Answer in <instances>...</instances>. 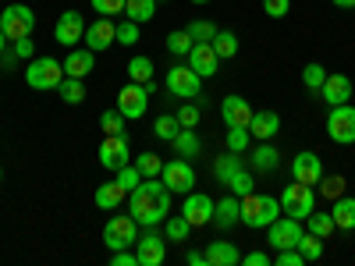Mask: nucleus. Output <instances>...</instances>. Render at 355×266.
Wrapping results in <instances>:
<instances>
[{"label":"nucleus","instance_id":"f257e3e1","mask_svg":"<svg viewBox=\"0 0 355 266\" xmlns=\"http://www.w3.org/2000/svg\"><path fill=\"white\" fill-rule=\"evenodd\" d=\"M128 213L139 220V227H160L171 217V188L160 177H142L128 192Z\"/></svg>","mask_w":355,"mask_h":266},{"label":"nucleus","instance_id":"f03ea898","mask_svg":"<svg viewBox=\"0 0 355 266\" xmlns=\"http://www.w3.org/2000/svg\"><path fill=\"white\" fill-rule=\"evenodd\" d=\"M239 206H242V224L245 227H270L277 217H281V199H274V195H256V192H249V195H242L239 199Z\"/></svg>","mask_w":355,"mask_h":266},{"label":"nucleus","instance_id":"7ed1b4c3","mask_svg":"<svg viewBox=\"0 0 355 266\" xmlns=\"http://www.w3.org/2000/svg\"><path fill=\"white\" fill-rule=\"evenodd\" d=\"M25 82L28 89H36V93H57V85L64 82V64L57 61V57H33V61L25 64Z\"/></svg>","mask_w":355,"mask_h":266},{"label":"nucleus","instance_id":"20e7f679","mask_svg":"<svg viewBox=\"0 0 355 266\" xmlns=\"http://www.w3.org/2000/svg\"><path fill=\"white\" fill-rule=\"evenodd\" d=\"M277 199H281V213H288L295 220H306L316 210V188L313 185H302V181H291Z\"/></svg>","mask_w":355,"mask_h":266},{"label":"nucleus","instance_id":"39448f33","mask_svg":"<svg viewBox=\"0 0 355 266\" xmlns=\"http://www.w3.org/2000/svg\"><path fill=\"white\" fill-rule=\"evenodd\" d=\"M0 28H4V36L15 43V39H25L36 33V11L28 4H11L8 11H0Z\"/></svg>","mask_w":355,"mask_h":266},{"label":"nucleus","instance_id":"423d86ee","mask_svg":"<svg viewBox=\"0 0 355 266\" xmlns=\"http://www.w3.org/2000/svg\"><path fill=\"white\" fill-rule=\"evenodd\" d=\"M135 238H139V220H135L132 213L110 217L107 227H103V245H107L110 252H117V249H132Z\"/></svg>","mask_w":355,"mask_h":266},{"label":"nucleus","instance_id":"0eeeda50","mask_svg":"<svg viewBox=\"0 0 355 266\" xmlns=\"http://www.w3.org/2000/svg\"><path fill=\"white\" fill-rule=\"evenodd\" d=\"M135 259H139V266H160L167 259V238H164L157 227L139 231V238H135Z\"/></svg>","mask_w":355,"mask_h":266},{"label":"nucleus","instance_id":"6e6552de","mask_svg":"<svg viewBox=\"0 0 355 266\" xmlns=\"http://www.w3.org/2000/svg\"><path fill=\"white\" fill-rule=\"evenodd\" d=\"M160 181L171 188V195H189V192L196 188V170H192V160L178 157V160L164 163V170H160Z\"/></svg>","mask_w":355,"mask_h":266},{"label":"nucleus","instance_id":"1a4fd4ad","mask_svg":"<svg viewBox=\"0 0 355 266\" xmlns=\"http://www.w3.org/2000/svg\"><path fill=\"white\" fill-rule=\"evenodd\" d=\"M164 85H167V93L171 96H178V100H199L202 96V78L185 64V68H171L167 71V78H164Z\"/></svg>","mask_w":355,"mask_h":266},{"label":"nucleus","instance_id":"9d476101","mask_svg":"<svg viewBox=\"0 0 355 266\" xmlns=\"http://www.w3.org/2000/svg\"><path fill=\"white\" fill-rule=\"evenodd\" d=\"M306 234V227H302V220H295V217H288V213H281L270 227H266V242H270V249H295L299 245V238Z\"/></svg>","mask_w":355,"mask_h":266},{"label":"nucleus","instance_id":"9b49d317","mask_svg":"<svg viewBox=\"0 0 355 266\" xmlns=\"http://www.w3.org/2000/svg\"><path fill=\"white\" fill-rule=\"evenodd\" d=\"M327 135L338 145H352L355 142V107L352 103L331 107V114H327Z\"/></svg>","mask_w":355,"mask_h":266},{"label":"nucleus","instance_id":"f8f14e48","mask_svg":"<svg viewBox=\"0 0 355 266\" xmlns=\"http://www.w3.org/2000/svg\"><path fill=\"white\" fill-rule=\"evenodd\" d=\"M150 89L139 85V82H128L121 93H117V110H121L128 121H139V117L146 114V107H150Z\"/></svg>","mask_w":355,"mask_h":266},{"label":"nucleus","instance_id":"ddd939ff","mask_svg":"<svg viewBox=\"0 0 355 266\" xmlns=\"http://www.w3.org/2000/svg\"><path fill=\"white\" fill-rule=\"evenodd\" d=\"M100 167H107V170H121V167H128L132 163V153H128V139L125 135H107L103 142H100Z\"/></svg>","mask_w":355,"mask_h":266},{"label":"nucleus","instance_id":"4468645a","mask_svg":"<svg viewBox=\"0 0 355 266\" xmlns=\"http://www.w3.org/2000/svg\"><path fill=\"white\" fill-rule=\"evenodd\" d=\"M82 43L93 50V53H103V50H110L114 43H117V25H114V18H96L93 25H85V36H82Z\"/></svg>","mask_w":355,"mask_h":266},{"label":"nucleus","instance_id":"2eb2a0df","mask_svg":"<svg viewBox=\"0 0 355 266\" xmlns=\"http://www.w3.org/2000/svg\"><path fill=\"white\" fill-rule=\"evenodd\" d=\"M214 199L210 195H202V192H189L185 202H182V213L192 227H206V224H214Z\"/></svg>","mask_w":355,"mask_h":266},{"label":"nucleus","instance_id":"dca6fc26","mask_svg":"<svg viewBox=\"0 0 355 266\" xmlns=\"http://www.w3.org/2000/svg\"><path fill=\"white\" fill-rule=\"evenodd\" d=\"M82 36H85V18H82V11H64L61 18H57L53 39L61 43V46H75V43H82Z\"/></svg>","mask_w":355,"mask_h":266},{"label":"nucleus","instance_id":"f3484780","mask_svg":"<svg viewBox=\"0 0 355 266\" xmlns=\"http://www.w3.org/2000/svg\"><path fill=\"white\" fill-rule=\"evenodd\" d=\"M189 68H192L199 78H214V75L220 71V57H217V50H214L210 43H192V50H189Z\"/></svg>","mask_w":355,"mask_h":266},{"label":"nucleus","instance_id":"a211bd4d","mask_svg":"<svg viewBox=\"0 0 355 266\" xmlns=\"http://www.w3.org/2000/svg\"><path fill=\"white\" fill-rule=\"evenodd\" d=\"M220 117H224V125L227 128H249V121H252V107H249V100L245 96H224L220 100Z\"/></svg>","mask_w":355,"mask_h":266},{"label":"nucleus","instance_id":"6ab92c4d","mask_svg":"<svg viewBox=\"0 0 355 266\" xmlns=\"http://www.w3.org/2000/svg\"><path fill=\"white\" fill-rule=\"evenodd\" d=\"M320 100L327 107H341V103H352V78L348 75H331L327 71V82L320 89Z\"/></svg>","mask_w":355,"mask_h":266},{"label":"nucleus","instance_id":"aec40b11","mask_svg":"<svg viewBox=\"0 0 355 266\" xmlns=\"http://www.w3.org/2000/svg\"><path fill=\"white\" fill-rule=\"evenodd\" d=\"M291 174H295V181H302V185H320V177H323V163L316 153H299L291 160Z\"/></svg>","mask_w":355,"mask_h":266},{"label":"nucleus","instance_id":"412c9836","mask_svg":"<svg viewBox=\"0 0 355 266\" xmlns=\"http://www.w3.org/2000/svg\"><path fill=\"white\" fill-rule=\"evenodd\" d=\"M281 132V114L277 110H252V121H249V135L256 142H270L274 135Z\"/></svg>","mask_w":355,"mask_h":266},{"label":"nucleus","instance_id":"4be33fe9","mask_svg":"<svg viewBox=\"0 0 355 266\" xmlns=\"http://www.w3.org/2000/svg\"><path fill=\"white\" fill-rule=\"evenodd\" d=\"M234 263H242V252L227 238H217V242L206 245V266H234Z\"/></svg>","mask_w":355,"mask_h":266},{"label":"nucleus","instance_id":"5701e85b","mask_svg":"<svg viewBox=\"0 0 355 266\" xmlns=\"http://www.w3.org/2000/svg\"><path fill=\"white\" fill-rule=\"evenodd\" d=\"M214 224H217L220 231H227V227H234V224H242L239 195H227V199H220V202L214 206Z\"/></svg>","mask_w":355,"mask_h":266},{"label":"nucleus","instance_id":"b1692460","mask_svg":"<svg viewBox=\"0 0 355 266\" xmlns=\"http://www.w3.org/2000/svg\"><path fill=\"white\" fill-rule=\"evenodd\" d=\"M93 50H71L68 57H64V75H71V78H85V75H93V68H96V61H93Z\"/></svg>","mask_w":355,"mask_h":266},{"label":"nucleus","instance_id":"393cba45","mask_svg":"<svg viewBox=\"0 0 355 266\" xmlns=\"http://www.w3.org/2000/svg\"><path fill=\"white\" fill-rule=\"evenodd\" d=\"M93 202L100 206V210H121V202H128V192L117 185V181H103L93 192Z\"/></svg>","mask_w":355,"mask_h":266},{"label":"nucleus","instance_id":"a878e982","mask_svg":"<svg viewBox=\"0 0 355 266\" xmlns=\"http://www.w3.org/2000/svg\"><path fill=\"white\" fill-rule=\"evenodd\" d=\"M171 145H174V153H178V157H185V160H196V157L202 153V142H199L196 128H182V132L171 139Z\"/></svg>","mask_w":355,"mask_h":266},{"label":"nucleus","instance_id":"bb28decb","mask_svg":"<svg viewBox=\"0 0 355 266\" xmlns=\"http://www.w3.org/2000/svg\"><path fill=\"white\" fill-rule=\"evenodd\" d=\"M331 217H334V227H338V231H355V199H352V195L334 199Z\"/></svg>","mask_w":355,"mask_h":266},{"label":"nucleus","instance_id":"cd10ccee","mask_svg":"<svg viewBox=\"0 0 355 266\" xmlns=\"http://www.w3.org/2000/svg\"><path fill=\"white\" fill-rule=\"evenodd\" d=\"M242 167H245V163H242V153H231V150H227V153H220V157H217V163H214V177H217L220 185H227V181H231V177L239 174Z\"/></svg>","mask_w":355,"mask_h":266},{"label":"nucleus","instance_id":"c85d7f7f","mask_svg":"<svg viewBox=\"0 0 355 266\" xmlns=\"http://www.w3.org/2000/svg\"><path fill=\"white\" fill-rule=\"evenodd\" d=\"M256 170H263V174H270V170H277V163H281V153L274 150L270 142H259L256 145V153H252V160H249Z\"/></svg>","mask_w":355,"mask_h":266},{"label":"nucleus","instance_id":"c756f323","mask_svg":"<svg viewBox=\"0 0 355 266\" xmlns=\"http://www.w3.org/2000/svg\"><path fill=\"white\" fill-rule=\"evenodd\" d=\"M306 231H309V234H320V238H331V234L338 231L331 210H313V213L306 217Z\"/></svg>","mask_w":355,"mask_h":266},{"label":"nucleus","instance_id":"7c9ffc66","mask_svg":"<svg viewBox=\"0 0 355 266\" xmlns=\"http://www.w3.org/2000/svg\"><path fill=\"white\" fill-rule=\"evenodd\" d=\"M323 82H327V68H323L320 61H313V64H306V68H302V85H306V93H309V96H316V100H320Z\"/></svg>","mask_w":355,"mask_h":266},{"label":"nucleus","instance_id":"2f4dec72","mask_svg":"<svg viewBox=\"0 0 355 266\" xmlns=\"http://www.w3.org/2000/svg\"><path fill=\"white\" fill-rule=\"evenodd\" d=\"M189 234H192V224L185 220L182 210H178V217H167L164 220V238L167 242H189Z\"/></svg>","mask_w":355,"mask_h":266},{"label":"nucleus","instance_id":"473e14b6","mask_svg":"<svg viewBox=\"0 0 355 266\" xmlns=\"http://www.w3.org/2000/svg\"><path fill=\"white\" fill-rule=\"evenodd\" d=\"M57 96H61L68 107H78V103L85 100V85H82V78H71V75H64V82L57 85Z\"/></svg>","mask_w":355,"mask_h":266},{"label":"nucleus","instance_id":"72a5a7b5","mask_svg":"<svg viewBox=\"0 0 355 266\" xmlns=\"http://www.w3.org/2000/svg\"><path fill=\"white\" fill-rule=\"evenodd\" d=\"M153 15H157V0H128L125 4V18H132L135 25L153 21Z\"/></svg>","mask_w":355,"mask_h":266},{"label":"nucleus","instance_id":"f704fd0d","mask_svg":"<svg viewBox=\"0 0 355 266\" xmlns=\"http://www.w3.org/2000/svg\"><path fill=\"white\" fill-rule=\"evenodd\" d=\"M210 46L217 50L220 61H231V57L239 53V36H234V33H217V36L210 39Z\"/></svg>","mask_w":355,"mask_h":266},{"label":"nucleus","instance_id":"c9c22d12","mask_svg":"<svg viewBox=\"0 0 355 266\" xmlns=\"http://www.w3.org/2000/svg\"><path fill=\"white\" fill-rule=\"evenodd\" d=\"M128 78L139 82V85L153 82V61H150V57H132V61H128Z\"/></svg>","mask_w":355,"mask_h":266},{"label":"nucleus","instance_id":"e433bc0d","mask_svg":"<svg viewBox=\"0 0 355 266\" xmlns=\"http://www.w3.org/2000/svg\"><path fill=\"white\" fill-rule=\"evenodd\" d=\"M295 249L302 252V259H306V263H316V259L323 256V238H320V234H309V231H306Z\"/></svg>","mask_w":355,"mask_h":266},{"label":"nucleus","instance_id":"4c0bfd02","mask_svg":"<svg viewBox=\"0 0 355 266\" xmlns=\"http://www.w3.org/2000/svg\"><path fill=\"white\" fill-rule=\"evenodd\" d=\"M125 121H128V117L117 110V107L100 114V128H103V135H125Z\"/></svg>","mask_w":355,"mask_h":266},{"label":"nucleus","instance_id":"58836bf2","mask_svg":"<svg viewBox=\"0 0 355 266\" xmlns=\"http://www.w3.org/2000/svg\"><path fill=\"white\" fill-rule=\"evenodd\" d=\"M178 132H182V125H178V114H160V117H157V125H153V135H157V139L171 142Z\"/></svg>","mask_w":355,"mask_h":266},{"label":"nucleus","instance_id":"ea45409f","mask_svg":"<svg viewBox=\"0 0 355 266\" xmlns=\"http://www.w3.org/2000/svg\"><path fill=\"white\" fill-rule=\"evenodd\" d=\"M135 167H139V174H142V177H160L164 160H160L157 153H139V157H135Z\"/></svg>","mask_w":355,"mask_h":266},{"label":"nucleus","instance_id":"a19ab883","mask_svg":"<svg viewBox=\"0 0 355 266\" xmlns=\"http://www.w3.org/2000/svg\"><path fill=\"white\" fill-rule=\"evenodd\" d=\"M199 107H202V96L178 107V125H182V128H196L199 125Z\"/></svg>","mask_w":355,"mask_h":266},{"label":"nucleus","instance_id":"79ce46f5","mask_svg":"<svg viewBox=\"0 0 355 266\" xmlns=\"http://www.w3.org/2000/svg\"><path fill=\"white\" fill-rule=\"evenodd\" d=\"M316 188H320V195H323V199H331V202H334V199H341V195H345V177H338V174H334V177H327V174H323Z\"/></svg>","mask_w":355,"mask_h":266},{"label":"nucleus","instance_id":"37998d69","mask_svg":"<svg viewBox=\"0 0 355 266\" xmlns=\"http://www.w3.org/2000/svg\"><path fill=\"white\" fill-rule=\"evenodd\" d=\"M192 36H189V28H182V33H171L167 36V50L174 53V57H189V50H192Z\"/></svg>","mask_w":355,"mask_h":266},{"label":"nucleus","instance_id":"c03bdc74","mask_svg":"<svg viewBox=\"0 0 355 266\" xmlns=\"http://www.w3.org/2000/svg\"><path fill=\"white\" fill-rule=\"evenodd\" d=\"M227 188H231V195H239V199H242V195H249V192L256 188V181H252V174H249V170L242 167V170L234 174L231 181H227Z\"/></svg>","mask_w":355,"mask_h":266},{"label":"nucleus","instance_id":"a18cd8bd","mask_svg":"<svg viewBox=\"0 0 355 266\" xmlns=\"http://www.w3.org/2000/svg\"><path fill=\"white\" fill-rule=\"evenodd\" d=\"M249 142H252L249 128H227V150H231V153H245Z\"/></svg>","mask_w":355,"mask_h":266},{"label":"nucleus","instance_id":"49530a36","mask_svg":"<svg viewBox=\"0 0 355 266\" xmlns=\"http://www.w3.org/2000/svg\"><path fill=\"white\" fill-rule=\"evenodd\" d=\"M217 33H220V28H217L214 21H192V25H189V36H192L196 43H210Z\"/></svg>","mask_w":355,"mask_h":266},{"label":"nucleus","instance_id":"de8ad7c7","mask_svg":"<svg viewBox=\"0 0 355 266\" xmlns=\"http://www.w3.org/2000/svg\"><path fill=\"white\" fill-rule=\"evenodd\" d=\"M125 4L128 0H93V11H100L103 18H117V15H125Z\"/></svg>","mask_w":355,"mask_h":266},{"label":"nucleus","instance_id":"09e8293b","mask_svg":"<svg viewBox=\"0 0 355 266\" xmlns=\"http://www.w3.org/2000/svg\"><path fill=\"white\" fill-rule=\"evenodd\" d=\"M117 43H121V46H135V43H139V25H135L132 18L117 25Z\"/></svg>","mask_w":355,"mask_h":266},{"label":"nucleus","instance_id":"8fccbe9b","mask_svg":"<svg viewBox=\"0 0 355 266\" xmlns=\"http://www.w3.org/2000/svg\"><path fill=\"white\" fill-rule=\"evenodd\" d=\"M139 181H142V174H139V167H135V163H128V167L117 170V185H121L125 192H132Z\"/></svg>","mask_w":355,"mask_h":266},{"label":"nucleus","instance_id":"3c124183","mask_svg":"<svg viewBox=\"0 0 355 266\" xmlns=\"http://www.w3.org/2000/svg\"><path fill=\"white\" fill-rule=\"evenodd\" d=\"M263 11L270 18H284L291 11V0H263Z\"/></svg>","mask_w":355,"mask_h":266},{"label":"nucleus","instance_id":"603ef678","mask_svg":"<svg viewBox=\"0 0 355 266\" xmlns=\"http://www.w3.org/2000/svg\"><path fill=\"white\" fill-rule=\"evenodd\" d=\"M277 266H306V259H302L299 249H281L277 252Z\"/></svg>","mask_w":355,"mask_h":266},{"label":"nucleus","instance_id":"864d4df0","mask_svg":"<svg viewBox=\"0 0 355 266\" xmlns=\"http://www.w3.org/2000/svg\"><path fill=\"white\" fill-rule=\"evenodd\" d=\"M110 266H139V259H135V252H128V249H117V252L110 256Z\"/></svg>","mask_w":355,"mask_h":266},{"label":"nucleus","instance_id":"5fc2aeb1","mask_svg":"<svg viewBox=\"0 0 355 266\" xmlns=\"http://www.w3.org/2000/svg\"><path fill=\"white\" fill-rule=\"evenodd\" d=\"M15 53L21 57V61H33V39H15Z\"/></svg>","mask_w":355,"mask_h":266},{"label":"nucleus","instance_id":"6e6d98bb","mask_svg":"<svg viewBox=\"0 0 355 266\" xmlns=\"http://www.w3.org/2000/svg\"><path fill=\"white\" fill-rule=\"evenodd\" d=\"M242 263L245 266H270V256L266 252H249V256H242Z\"/></svg>","mask_w":355,"mask_h":266},{"label":"nucleus","instance_id":"4d7b16f0","mask_svg":"<svg viewBox=\"0 0 355 266\" xmlns=\"http://www.w3.org/2000/svg\"><path fill=\"white\" fill-rule=\"evenodd\" d=\"M185 263H189V266H206V252L189 249V252H185Z\"/></svg>","mask_w":355,"mask_h":266},{"label":"nucleus","instance_id":"13d9d810","mask_svg":"<svg viewBox=\"0 0 355 266\" xmlns=\"http://www.w3.org/2000/svg\"><path fill=\"white\" fill-rule=\"evenodd\" d=\"M0 57H4V68H8V71H11V68H18V61H21V57L15 53V46H11V50H4Z\"/></svg>","mask_w":355,"mask_h":266},{"label":"nucleus","instance_id":"bf43d9fd","mask_svg":"<svg viewBox=\"0 0 355 266\" xmlns=\"http://www.w3.org/2000/svg\"><path fill=\"white\" fill-rule=\"evenodd\" d=\"M331 4H334V8H345V11H348V8H355V0H331Z\"/></svg>","mask_w":355,"mask_h":266},{"label":"nucleus","instance_id":"052dcab7","mask_svg":"<svg viewBox=\"0 0 355 266\" xmlns=\"http://www.w3.org/2000/svg\"><path fill=\"white\" fill-rule=\"evenodd\" d=\"M8 50V36H4V28H0V53Z\"/></svg>","mask_w":355,"mask_h":266},{"label":"nucleus","instance_id":"680f3d73","mask_svg":"<svg viewBox=\"0 0 355 266\" xmlns=\"http://www.w3.org/2000/svg\"><path fill=\"white\" fill-rule=\"evenodd\" d=\"M192 4H210V0H192Z\"/></svg>","mask_w":355,"mask_h":266},{"label":"nucleus","instance_id":"e2e57ef3","mask_svg":"<svg viewBox=\"0 0 355 266\" xmlns=\"http://www.w3.org/2000/svg\"><path fill=\"white\" fill-rule=\"evenodd\" d=\"M157 4H164V0H157Z\"/></svg>","mask_w":355,"mask_h":266},{"label":"nucleus","instance_id":"0e129e2a","mask_svg":"<svg viewBox=\"0 0 355 266\" xmlns=\"http://www.w3.org/2000/svg\"><path fill=\"white\" fill-rule=\"evenodd\" d=\"M0 177H4V170H0Z\"/></svg>","mask_w":355,"mask_h":266}]
</instances>
